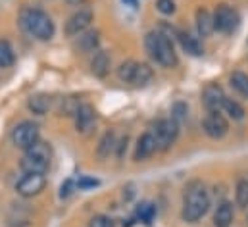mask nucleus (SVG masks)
<instances>
[{
	"mask_svg": "<svg viewBox=\"0 0 248 227\" xmlns=\"http://www.w3.org/2000/svg\"><path fill=\"white\" fill-rule=\"evenodd\" d=\"M19 25L27 35L35 37L37 41H50L54 37V31H56L50 16L45 10L31 8V6L23 8L19 12Z\"/></svg>",
	"mask_w": 248,
	"mask_h": 227,
	"instance_id": "obj_1",
	"label": "nucleus"
},
{
	"mask_svg": "<svg viewBox=\"0 0 248 227\" xmlns=\"http://www.w3.org/2000/svg\"><path fill=\"white\" fill-rule=\"evenodd\" d=\"M144 47L150 58L160 64L162 67H175L177 65V52L173 49L171 39L162 31H150L144 37Z\"/></svg>",
	"mask_w": 248,
	"mask_h": 227,
	"instance_id": "obj_2",
	"label": "nucleus"
},
{
	"mask_svg": "<svg viewBox=\"0 0 248 227\" xmlns=\"http://www.w3.org/2000/svg\"><path fill=\"white\" fill-rule=\"evenodd\" d=\"M210 208V196H208V191L204 189V185L200 183H192L188 187V191L185 193V200H183V212H181V218L188 222V224H194L198 222Z\"/></svg>",
	"mask_w": 248,
	"mask_h": 227,
	"instance_id": "obj_3",
	"label": "nucleus"
},
{
	"mask_svg": "<svg viewBox=\"0 0 248 227\" xmlns=\"http://www.w3.org/2000/svg\"><path fill=\"white\" fill-rule=\"evenodd\" d=\"M50 156H52L50 145L37 141L31 148L25 150V154L19 162V168L23 173H46L48 166H50Z\"/></svg>",
	"mask_w": 248,
	"mask_h": 227,
	"instance_id": "obj_4",
	"label": "nucleus"
},
{
	"mask_svg": "<svg viewBox=\"0 0 248 227\" xmlns=\"http://www.w3.org/2000/svg\"><path fill=\"white\" fill-rule=\"evenodd\" d=\"M241 25V16L239 12L229 6V4H219L214 12V27L216 31L223 33V35H231L239 29Z\"/></svg>",
	"mask_w": 248,
	"mask_h": 227,
	"instance_id": "obj_5",
	"label": "nucleus"
},
{
	"mask_svg": "<svg viewBox=\"0 0 248 227\" xmlns=\"http://www.w3.org/2000/svg\"><path fill=\"white\" fill-rule=\"evenodd\" d=\"M152 135L156 139L158 150H168L171 148V145L175 143L177 135H179V123L171 117V119H158L156 125L152 127Z\"/></svg>",
	"mask_w": 248,
	"mask_h": 227,
	"instance_id": "obj_6",
	"label": "nucleus"
},
{
	"mask_svg": "<svg viewBox=\"0 0 248 227\" xmlns=\"http://www.w3.org/2000/svg\"><path fill=\"white\" fill-rule=\"evenodd\" d=\"M39 141V125L35 121H21L19 125H16V129L12 131V143L17 148H31L35 143Z\"/></svg>",
	"mask_w": 248,
	"mask_h": 227,
	"instance_id": "obj_7",
	"label": "nucleus"
},
{
	"mask_svg": "<svg viewBox=\"0 0 248 227\" xmlns=\"http://www.w3.org/2000/svg\"><path fill=\"white\" fill-rule=\"evenodd\" d=\"M46 187V177L45 173H25L17 185H16V191L17 195H21L23 198H33L37 195H41Z\"/></svg>",
	"mask_w": 248,
	"mask_h": 227,
	"instance_id": "obj_8",
	"label": "nucleus"
},
{
	"mask_svg": "<svg viewBox=\"0 0 248 227\" xmlns=\"http://www.w3.org/2000/svg\"><path fill=\"white\" fill-rule=\"evenodd\" d=\"M93 17H94V16H93V10H91V8H79V10L65 21V27H63L65 35H67V37H79L81 33H85V31L89 29Z\"/></svg>",
	"mask_w": 248,
	"mask_h": 227,
	"instance_id": "obj_9",
	"label": "nucleus"
},
{
	"mask_svg": "<svg viewBox=\"0 0 248 227\" xmlns=\"http://www.w3.org/2000/svg\"><path fill=\"white\" fill-rule=\"evenodd\" d=\"M202 129H204V133H206L208 137H212V139H221V137L227 135L229 123H227V119L223 117L221 112H208L206 117H204V121H202Z\"/></svg>",
	"mask_w": 248,
	"mask_h": 227,
	"instance_id": "obj_10",
	"label": "nucleus"
},
{
	"mask_svg": "<svg viewBox=\"0 0 248 227\" xmlns=\"http://www.w3.org/2000/svg\"><path fill=\"white\" fill-rule=\"evenodd\" d=\"M225 93L217 83H210L204 87L202 91V104L206 106L208 112H221L223 100H225Z\"/></svg>",
	"mask_w": 248,
	"mask_h": 227,
	"instance_id": "obj_11",
	"label": "nucleus"
},
{
	"mask_svg": "<svg viewBox=\"0 0 248 227\" xmlns=\"http://www.w3.org/2000/svg\"><path fill=\"white\" fill-rule=\"evenodd\" d=\"M96 125V112L91 104H81V108L75 114V129L81 135H91Z\"/></svg>",
	"mask_w": 248,
	"mask_h": 227,
	"instance_id": "obj_12",
	"label": "nucleus"
},
{
	"mask_svg": "<svg viewBox=\"0 0 248 227\" xmlns=\"http://www.w3.org/2000/svg\"><path fill=\"white\" fill-rule=\"evenodd\" d=\"M156 150H158L156 139H154L152 131H146V133H142V135L139 137V141H137V146H135V160H137V162L148 160Z\"/></svg>",
	"mask_w": 248,
	"mask_h": 227,
	"instance_id": "obj_13",
	"label": "nucleus"
},
{
	"mask_svg": "<svg viewBox=\"0 0 248 227\" xmlns=\"http://www.w3.org/2000/svg\"><path fill=\"white\" fill-rule=\"evenodd\" d=\"M110 64H112V60H110V54H108L106 50H96L93 60H91V73H93L94 77L102 79V77L108 75Z\"/></svg>",
	"mask_w": 248,
	"mask_h": 227,
	"instance_id": "obj_14",
	"label": "nucleus"
},
{
	"mask_svg": "<svg viewBox=\"0 0 248 227\" xmlns=\"http://www.w3.org/2000/svg\"><path fill=\"white\" fill-rule=\"evenodd\" d=\"M98 45H100V33L94 31V29H87L85 33H81L77 37V50L81 52H96L98 50Z\"/></svg>",
	"mask_w": 248,
	"mask_h": 227,
	"instance_id": "obj_15",
	"label": "nucleus"
},
{
	"mask_svg": "<svg viewBox=\"0 0 248 227\" xmlns=\"http://www.w3.org/2000/svg\"><path fill=\"white\" fill-rule=\"evenodd\" d=\"M81 100L77 97H62L54 102V110L58 115H63V117H75L77 110L81 108Z\"/></svg>",
	"mask_w": 248,
	"mask_h": 227,
	"instance_id": "obj_16",
	"label": "nucleus"
},
{
	"mask_svg": "<svg viewBox=\"0 0 248 227\" xmlns=\"http://www.w3.org/2000/svg\"><path fill=\"white\" fill-rule=\"evenodd\" d=\"M233 218H235V212H233V204L223 200L217 204L216 208V214H214V226L216 227H229L233 224Z\"/></svg>",
	"mask_w": 248,
	"mask_h": 227,
	"instance_id": "obj_17",
	"label": "nucleus"
},
{
	"mask_svg": "<svg viewBox=\"0 0 248 227\" xmlns=\"http://www.w3.org/2000/svg\"><path fill=\"white\" fill-rule=\"evenodd\" d=\"M196 29L200 37H210L216 27H214V16L206 10V8H198L196 10Z\"/></svg>",
	"mask_w": 248,
	"mask_h": 227,
	"instance_id": "obj_18",
	"label": "nucleus"
},
{
	"mask_svg": "<svg viewBox=\"0 0 248 227\" xmlns=\"http://www.w3.org/2000/svg\"><path fill=\"white\" fill-rule=\"evenodd\" d=\"M52 104H54V100L48 95H33L27 100V108L33 114H39V115H45V114L52 108Z\"/></svg>",
	"mask_w": 248,
	"mask_h": 227,
	"instance_id": "obj_19",
	"label": "nucleus"
},
{
	"mask_svg": "<svg viewBox=\"0 0 248 227\" xmlns=\"http://www.w3.org/2000/svg\"><path fill=\"white\" fill-rule=\"evenodd\" d=\"M118 146V141H116V133L114 131H106L104 135H102V139H100V143H98V148H96V156L100 158V160H104V158H108L110 154H112V150Z\"/></svg>",
	"mask_w": 248,
	"mask_h": 227,
	"instance_id": "obj_20",
	"label": "nucleus"
},
{
	"mask_svg": "<svg viewBox=\"0 0 248 227\" xmlns=\"http://www.w3.org/2000/svg\"><path fill=\"white\" fill-rule=\"evenodd\" d=\"M150 79H152V67H150L148 64H139V62H137V67H135L131 85H135V87H144V85L150 83Z\"/></svg>",
	"mask_w": 248,
	"mask_h": 227,
	"instance_id": "obj_21",
	"label": "nucleus"
},
{
	"mask_svg": "<svg viewBox=\"0 0 248 227\" xmlns=\"http://www.w3.org/2000/svg\"><path fill=\"white\" fill-rule=\"evenodd\" d=\"M177 39H179L183 50L188 52L190 56H202V47H200V43L194 37H190L185 31H177Z\"/></svg>",
	"mask_w": 248,
	"mask_h": 227,
	"instance_id": "obj_22",
	"label": "nucleus"
},
{
	"mask_svg": "<svg viewBox=\"0 0 248 227\" xmlns=\"http://www.w3.org/2000/svg\"><path fill=\"white\" fill-rule=\"evenodd\" d=\"M231 87L235 89L237 95H241L243 98H248V73L245 71H233L229 77Z\"/></svg>",
	"mask_w": 248,
	"mask_h": 227,
	"instance_id": "obj_23",
	"label": "nucleus"
},
{
	"mask_svg": "<svg viewBox=\"0 0 248 227\" xmlns=\"http://www.w3.org/2000/svg\"><path fill=\"white\" fill-rule=\"evenodd\" d=\"M221 112H225L231 119H235V121H241V119H245V108L237 102V100H233V98H225L223 100V106H221Z\"/></svg>",
	"mask_w": 248,
	"mask_h": 227,
	"instance_id": "obj_24",
	"label": "nucleus"
},
{
	"mask_svg": "<svg viewBox=\"0 0 248 227\" xmlns=\"http://www.w3.org/2000/svg\"><path fill=\"white\" fill-rule=\"evenodd\" d=\"M235 198H237V204L241 208H248V179L243 177L237 181V187H235Z\"/></svg>",
	"mask_w": 248,
	"mask_h": 227,
	"instance_id": "obj_25",
	"label": "nucleus"
},
{
	"mask_svg": "<svg viewBox=\"0 0 248 227\" xmlns=\"http://www.w3.org/2000/svg\"><path fill=\"white\" fill-rule=\"evenodd\" d=\"M14 60H16V56H14L12 45L8 41L0 39V67H10L14 64Z\"/></svg>",
	"mask_w": 248,
	"mask_h": 227,
	"instance_id": "obj_26",
	"label": "nucleus"
},
{
	"mask_svg": "<svg viewBox=\"0 0 248 227\" xmlns=\"http://www.w3.org/2000/svg\"><path fill=\"white\" fill-rule=\"evenodd\" d=\"M154 214H156V208H154L150 202H142V204H139V208H137V218H139L140 222H144V224H152Z\"/></svg>",
	"mask_w": 248,
	"mask_h": 227,
	"instance_id": "obj_27",
	"label": "nucleus"
},
{
	"mask_svg": "<svg viewBox=\"0 0 248 227\" xmlns=\"http://www.w3.org/2000/svg\"><path fill=\"white\" fill-rule=\"evenodd\" d=\"M135 67H137V62H133V60L124 62V64L118 67V77H120V81H124V83H131L133 73H135Z\"/></svg>",
	"mask_w": 248,
	"mask_h": 227,
	"instance_id": "obj_28",
	"label": "nucleus"
},
{
	"mask_svg": "<svg viewBox=\"0 0 248 227\" xmlns=\"http://www.w3.org/2000/svg\"><path fill=\"white\" fill-rule=\"evenodd\" d=\"M156 10L164 16H171L177 8H175V2L173 0H156Z\"/></svg>",
	"mask_w": 248,
	"mask_h": 227,
	"instance_id": "obj_29",
	"label": "nucleus"
},
{
	"mask_svg": "<svg viewBox=\"0 0 248 227\" xmlns=\"http://www.w3.org/2000/svg\"><path fill=\"white\" fill-rule=\"evenodd\" d=\"M89 227H114V220L108 216H94Z\"/></svg>",
	"mask_w": 248,
	"mask_h": 227,
	"instance_id": "obj_30",
	"label": "nucleus"
},
{
	"mask_svg": "<svg viewBox=\"0 0 248 227\" xmlns=\"http://www.w3.org/2000/svg\"><path fill=\"white\" fill-rule=\"evenodd\" d=\"M171 117L177 121V123H181L183 119L186 117V106L183 102H177L175 106H173V110H171Z\"/></svg>",
	"mask_w": 248,
	"mask_h": 227,
	"instance_id": "obj_31",
	"label": "nucleus"
},
{
	"mask_svg": "<svg viewBox=\"0 0 248 227\" xmlns=\"http://www.w3.org/2000/svg\"><path fill=\"white\" fill-rule=\"evenodd\" d=\"M77 187L81 189V191H85V189H94V187H98V179H93V177H79V181H77Z\"/></svg>",
	"mask_w": 248,
	"mask_h": 227,
	"instance_id": "obj_32",
	"label": "nucleus"
},
{
	"mask_svg": "<svg viewBox=\"0 0 248 227\" xmlns=\"http://www.w3.org/2000/svg\"><path fill=\"white\" fill-rule=\"evenodd\" d=\"M71 189H73V181L67 179L62 187H60V198H67V196L71 195Z\"/></svg>",
	"mask_w": 248,
	"mask_h": 227,
	"instance_id": "obj_33",
	"label": "nucleus"
},
{
	"mask_svg": "<svg viewBox=\"0 0 248 227\" xmlns=\"http://www.w3.org/2000/svg\"><path fill=\"white\" fill-rule=\"evenodd\" d=\"M127 143H129V137L127 135H125L122 141H118V146H116L118 148V158H124V152L127 150Z\"/></svg>",
	"mask_w": 248,
	"mask_h": 227,
	"instance_id": "obj_34",
	"label": "nucleus"
},
{
	"mask_svg": "<svg viewBox=\"0 0 248 227\" xmlns=\"http://www.w3.org/2000/svg\"><path fill=\"white\" fill-rule=\"evenodd\" d=\"M65 2H67L69 6H83L87 0H65Z\"/></svg>",
	"mask_w": 248,
	"mask_h": 227,
	"instance_id": "obj_35",
	"label": "nucleus"
},
{
	"mask_svg": "<svg viewBox=\"0 0 248 227\" xmlns=\"http://www.w3.org/2000/svg\"><path fill=\"white\" fill-rule=\"evenodd\" d=\"M247 224H248V216H247Z\"/></svg>",
	"mask_w": 248,
	"mask_h": 227,
	"instance_id": "obj_36",
	"label": "nucleus"
}]
</instances>
